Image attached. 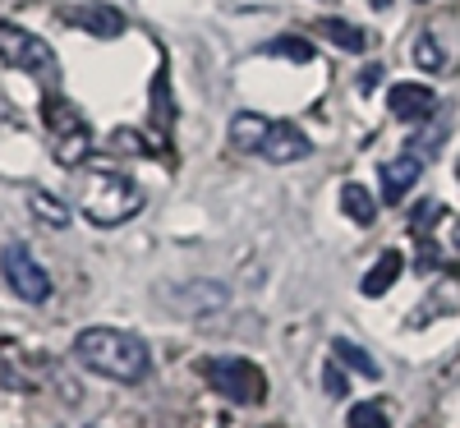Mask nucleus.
Returning <instances> with one entry per match:
<instances>
[{"instance_id":"412c9836","label":"nucleus","mask_w":460,"mask_h":428,"mask_svg":"<svg viewBox=\"0 0 460 428\" xmlns=\"http://www.w3.org/2000/svg\"><path fill=\"white\" fill-rule=\"evenodd\" d=\"M152 106H162V120L166 125L175 120V106H171V93H166V74H157V84H152Z\"/></svg>"},{"instance_id":"423d86ee","label":"nucleus","mask_w":460,"mask_h":428,"mask_svg":"<svg viewBox=\"0 0 460 428\" xmlns=\"http://www.w3.org/2000/svg\"><path fill=\"white\" fill-rule=\"evenodd\" d=\"M42 115H47V129H51L56 162H60V166H79V162L88 157V147H93L88 120H84V115L74 111L69 102H60V97H47Z\"/></svg>"},{"instance_id":"f3484780","label":"nucleus","mask_w":460,"mask_h":428,"mask_svg":"<svg viewBox=\"0 0 460 428\" xmlns=\"http://www.w3.org/2000/svg\"><path fill=\"white\" fill-rule=\"evenodd\" d=\"M350 428H392V415H387V406H377V401H359L350 410Z\"/></svg>"},{"instance_id":"f03ea898","label":"nucleus","mask_w":460,"mask_h":428,"mask_svg":"<svg viewBox=\"0 0 460 428\" xmlns=\"http://www.w3.org/2000/svg\"><path fill=\"white\" fill-rule=\"evenodd\" d=\"M230 147L235 152H249V157H262L272 166H290V162H304L314 152L309 134L290 120H267V115H253V111H240L230 120Z\"/></svg>"},{"instance_id":"a211bd4d","label":"nucleus","mask_w":460,"mask_h":428,"mask_svg":"<svg viewBox=\"0 0 460 428\" xmlns=\"http://www.w3.org/2000/svg\"><path fill=\"white\" fill-rule=\"evenodd\" d=\"M28 208H32L37 217H42V221H51L56 230H60V226H69V212H65V203H56L51 193H32V199H28Z\"/></svg>"},{"instance_id":"393cba45","label":"nucleus","mask_w":460,"mask_h":428,"mask_svg":"<svg viewBox=\"0 0 460 428\" xmlns=\"http://www.w3.org/2000/svg\"><path fill=\"white\" fill-rule=\"evenodd\" d=\"M368 5H373V10H387V5H392V0H368Z\"/></svg>"},{"instance_id":"7ed1b4c3","label":"nucleus","mask_w":460,"mask_h":428,"mask_svg":"<svg viewBox=\"0 0 460 428\" xmlns=\"http://www.w3.org/2000/svg\"><path fill=\"white\" fill-rule=\"evenodd\" d=\"M74 208L93 226H125L143 212V189L125 171H84L74 184Z\"/></svg>"},{"instance_id":"39448f33","label":"nucleus","mask_w":460,"mask_h":428,"mask_svg":"<svg viewBox=\"0 0 460 428\" xmlns=\"http://www.w3.org/2000/svg\"><path fill=\"white\" fill-rule=\"evenodd\" d=\"M203 378H208V387H217V392L226 401H235V406H258L267 397V378L244 355H217V360H208Z\"/></svg>"},{"instance_id":"5701e85b","label":"nucleus","mask_w":460,"mask_h":428,"mask_svg":"<svg viewBox=\"0 0 460 428\" xmlns=\"http://www.w3.org/2000/svg\"><path fill=\"white\" fill-rule=\"evenodd\" d=\"M377 79H382V65H368V69H364V79H359V88H364V93H373V88H377Z\"/></svg>"},{"instance_id":"b1692460","label":"nucleus","mask_w":460,"mask_h":428,"mask_svg":"<svg viewBox=\"0 0 460 428\" xmlns=\"http://www.w3.org/2000/svg\"><path fill=\"white\" fill-rule=\"evenodd\" d=\"M447 249H451V254L460 258V217L451 221V236H447Z\"/></svg>"},{"instance_id":"4be33fe9","label":"nucleus","mask_w":460,"mask_h":428,"mask_svg":"<svg viewBox=\"0 0 460 428\" xmlns=\"http://www.w3.org/2000/svg\"><path fill=\"white\" fill-rule=\"evenodd\" d=\"M323 387H327L332 397H345V392H350V382H345V364H341V369H336V364H327V378H323Z\"/></svg>"},{"instance_id":"6e6552de","label":"nucleus","mask_w":460,"mask_h":428,"mask_svg":"<svg viewBox=\"0 0 460 428\" xmlns=\"http://www.w3.org/2000/svg\"><path fill=\"white\" fill-rule=\"evenodd\" d=\"M230 304V290L221 281H184V286H171V308L184 318H208V314H221Z\"/></svg>"},{"instance_id":"f257e3e1","label":"nucleus","mask_w":460,"mask_h":428,"mask_svg":"<svg viewBox=\"0 0 460 428\" xmlns=\"http://www.w3.org/2000/svg\"><path fill=\"white\" fill-rule=\"evenodd\" d=\"M74 360L111 382H143L152 373V350L125 327H84L74 336Z\"/></svg>"},{"instance_id":"a878e982","label":"nucleus","mask_w":460,"mask_h":428,"mask_svg":"<svg viewBox=\"0 0 460 428\" xmlns=\"http://www.w3.org/2000/svg\"><path fill=\"white\" fill-rule=\"evenodd\" d=\"M69 428H102V424H69Z\"/></svg>"},{"instance_id":"9d476101","label":"nucleus","mask_w":460,"mask_h":428,"mask_svg":"<svg viewBox=\"0 0 460 428\" xmlns=\"http://www.w3.org/2000/svg\"><path fill=\"white\" fill-rule=\"evenodd\" d=\"M65 19H69L74 28L93 32V37H120V32H125V14L115 10V5H106V0H84V5L65 10Z\"/></svg>"},{"instance_id":"dca6fc26","label":"nucleus","mask_w":460,"mask_h":428,"mask_svg":"<svg viewBox=\"0 0 460 428\" xmlns=\"http://www.w3.org/2000/svg\"><path fill=\"white\" fill-rule=\"evenodd\" d=\"M262 56H286V60L309 65V60H314V42H304V37H277V42L262 47Z\"/></svg>"},{"instance_id":"f8f14e48","label":"nucleus","mask_w":460,"mask_h":428,"mask_svg":"<svg viewBox=\"0 0 460 428\" xmlns=\"http://www.w3.org/2000/svg\"><path fill=\"white\" fill-rule=\"evenodd\" d=\"M401 267H405V258L396 254V249H387V254H382L368 272H364V281H359V290L368 295V299H377V295H387L396 281H401Z\"/></svg>"},{"instance_id":"4468645a","label":"nucleus","mask_w":460,"mask_h":428,"mask_svg":"<svg viewBox=\"0 0 460 428\" xmlns=\"http://www.w3.org/2000/svg\"><path fill=\"white\" fill-rule=\"evenodd\" d=\"M341 212L350 217L355 226H368L377 217V199H373L364 184H341Z\"/></svg>"},{"instance_id":"0eeeda50","label":"nucleus","mask_w":460,"mask_h":428,"mask_svg":"<svg viewBox=\"0 0 460 428\" xmlns=\"http://www.w3.org/2000/svg\"><path fill=\"white\" fill-rule=\"evenodd\" d=\"M0 272H5L10 290H14L23 304H47V299H51V277H47V267L37 263L23 245H5V254H0Z\"/></svg>"},{"instance_id":"9b49d317","label":"nucleus","mask_w":460,"mask_h":428,"mask_svg":"<svg viewBox=\"0 0 460 428\" xmlns=\"http://www.w3.org/2000/svg\"><path fill=\"white\" fill-rule=\"evenodd\" d=\"M419 175H424V162L414 157V152H405V157H392L377 166V180H382V199L387 203H405V193L419 184Z\"/></svg>"},{"instance_id":"bb28decb","label":"nucleus","mask_w":460,"mask_h":428,"mask_svg":"<svg viewBox=\"0 0 460 428\" xmlns=\"http://www.w3.org/2000/svg\"><path fill=\"white\" fill-rule=\"evenodd\" d=\"M456 175H460V166H456Z\"/></svg>"},{"instance_id":"aec40b11","label":"nucleus","mask_w":460,"mask_h":428,"mask_svg":"<svg viewBox=\"0 0 460 428\" xmlns=\"http://www.w3.org/2000/svg\"><path fill=\"white\" fill-rule=\"evenodd\" d=\"M111 147H129L134 157H147V152H152V147H147V138H143V134H134V129H115V134H111Z\"/></svg>"},{"instance_id":"20e7f679","label":"nucleus","mask_w":460,"mask_h":428,"mask_svg":"<svg viewBox=\"0 0 460 428\" xmlns=\"http://www.w3.org/2000/svg\"><path fill=\"white\" fill-rule=\"evenodd\" d=\"M0 60H5L10 69L32 74L42 88H56V84H60V60H56V51H51L37 32H28V28H19V23H10V19H0Z\"/></svg>"},{"instance_id":"1a4fd4ad","label":"nucleus","mask_w":460,"mask_h":428,"mask_svg":"<svg viewBox=\"0 0 460 428\" xmlns=\"http://www.w3.org/2000/svg\"><path fill=\"white\" fill-rule=\"evenodd\" d=\"M387 106H392L396 120L424 125V120H433V111H438V93L424 88V84H396V88L387 93Z\"/></svg>"},{"instance_id":"ddd939ff","label":"nucleus","mask_w":460,"mask_h":428,"mask_svg":"<svg viewBox=\"0 0 460 428\" xmlns=\"http://www.w3.org/2000/svg\"><path fill=\"white\" fill-rule=\"evenodd\" d=\"M318 32H323V37H332V42H336L341 51H350V56L368 51V32H364V28H355V23H345V19H318Z\"/></svg>"},{"instance_id":"2eb2a0df","label":"nucleus","mask_w":460,"mask_h":428,"mask_svg":"<svg viewBox=\"0 0 460 428\" xmlns=\"http://www.w3.org/2000/svg\"><path fill=\"white\" fill-rule=\"evenodd\" d=\"M332 355H336V364H345V369H355L359 378H382L377 360L368 355V350H359L355 341H345V336H341V341L332 345Z\"/></svg>"},{"instance_id":"6ab92c4d","label":"nucleus","mask_w":460,"mask_h":428,"mask_svg":"<svg viewBox=\"0 0 460 428\" xmlns=\"http://www.w3.org/2000/svg\"><path fill=\"white\" fill-rule=\"evenodd\" d=\"M410 56H414L419 69H442V51H438V42H433V32H419Z\"/></svg>"}]
</instances>
